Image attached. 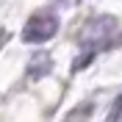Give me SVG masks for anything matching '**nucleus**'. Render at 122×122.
<instances>
[{
	"label": "nucleus",
	"instance_id": "nucleus-2",
	"mask_svg": "<svg viewBox=\"0 0 122 122\" xmlns=\"http://www.w3.org/2000/svg\"><path fill=\"white\" fill-rule=\"evenodd\" d=\"M111 119H122V97L114 103V114H111Z\"/></svg>",
	"mask_w": 122,
	"mask_h": 122
},
{
	"label": "nucleus",
	"instance_id": "nucleus-1",
	"mask_svg": "<svg viewBox=\"0 0 122 122\" xmlns=\"http://www.w3.org/2000/svg\"><path fill=\"white\" fill-rule=\"evenodd\" d=\"M56 30H58V20L53 14H36L28 20V25L22 30V39L28 45H39V42H47Z\"/></svg>",
	"mask_w": 122,
	"mask_h": 122
}]
</instances>
